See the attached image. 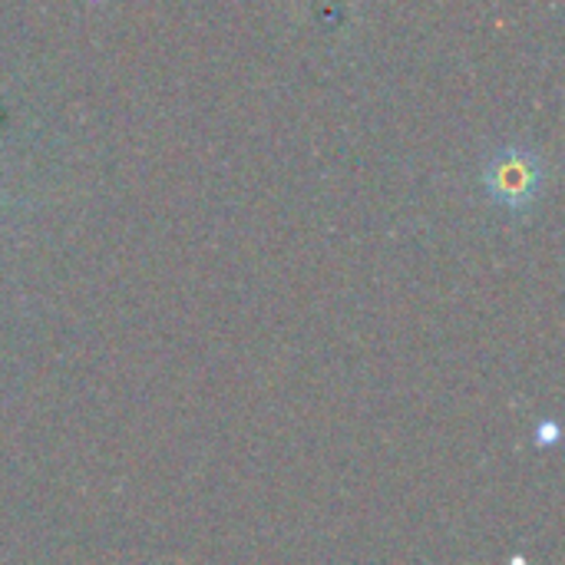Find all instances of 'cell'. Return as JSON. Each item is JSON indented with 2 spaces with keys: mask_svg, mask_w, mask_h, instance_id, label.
Instances as JSON below:
<instances>
[{
  "mask_svg": "<svg viewBox=\"0 0 565 565\" xmlns=\"http://www.w3.org/2000/svg\"><path fill=\"white\" fill-rule=\"evenodd\" d=\"M536 182H540V179H536V166H533L526 156H516V152L497 159L493 169H490V175H487L490 192H493L503 205H513V209L526 205V202L536 195Z\"/></svg>",
  "mask_w": 565,
  "mask_h": 565,
  "instance_id": "6da1fadb",
  "label": "cell"
},
{
  "mask_svg": "<svg viewBox=\"0 0 565 565\" xmlns=\"http://www.w3.org/2000/svg\"><path fill=\"white\" fill-rule=\"evenodd\" d=\"M536 434H540V437H536V444H540V447H546V444H556V440H559V427H556V424H543Z\"/></svg>",
  "mask_w": 565,
  "mask_h": 565,
  "instance_id": "7a4b0ae2",
  "label": "cell"
}]
</instances>
